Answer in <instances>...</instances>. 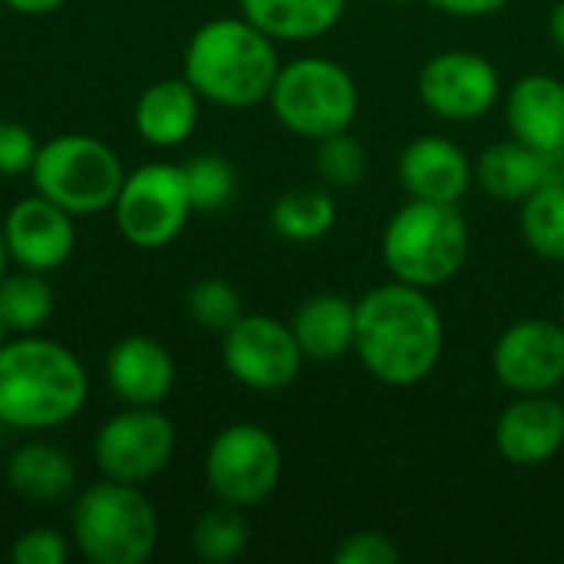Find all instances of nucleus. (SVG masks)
I'll return each mask as SVG.
<instances>
[{
    "instance_id": "obj_22",
    "label": "nucleus",
    "mask_w": 564,
    "mask_h": 564,
    "mask_svg": "<svg viewBox=\"0 0 564 564\" xmlns=\"http://www.w3.org/2000/svg\"><path fill=\"white\" fill-rule=\"evenodd\" d=\"M238 7L271 40H317L340 23L347 0H238Z\"/></svg>"
},
{
    "instance_id": "obj_29",
    "label": "nucleus",
    "mask_w": 564,
    "mask_h": 564,
    "mask_svg": "<svg viewBox=\"0 0 564 564\" xmlns=\"http://www.w3.org/2000/svg\"><path fill=\"white\" fill-rule=\"evenodd\" d=\"M314 162H317L321 178L327 185H337V188H350L367 175V152L354 135H347V129L317 139Z\"/></svg>"
},
{
    "instance_id": "obj_7",
    "label": "nucleus",
    "mask_w": 564,
    "mask_h": 564,
    "mask_svg": "<svg viewBox=\"0 0 564 564\" xmlns=\"http://www.w3.org/2000/svg\"><path fill=\"white\" fill-rule=\"evenodd\" d=\"M43 198L69 215H96L109 208L126 182L116 152L93 135H56L40 145L30 169Z\"/></svg>"
},
{
    "instance_id": "obj_26",
    "label": "nucleus",
    "mask_w": 564,
    "mask_h": 564,
    "mask_svg": "<svg viewBox=\"0 0 564 564\" xmlns=\"http://www.w3.org/2000/svg\"><path fill=\"white\" fill-rule=\"evenodd\" d=\"M53 314V288L40 278V271H20L0 278V321L7 330L30 334L46 324Z\"/></svg>"
},
{
    "instance_id": "obj_35",
    "label": "nucleus",
    "mask_w": 564,
    "mask_h": 564,
    "mask_svg": "<svg viewBox=\"0 0 564 564\" xmlns=\"http://www.w3.org/2000/svg\"><path fill=\"white\" fill-rule=\"evenodd\" d=\"M7 7L20 10V13H30V17H40V13H50L56 7H63L66 0H3Z\"/></svg>"
},
{
    "instance_id": "obj_31",
    "label": "nucleus",
    "mask_w": 564,
    "mask_h": 564,
    "mask_svg": "<svg viewBox=\"0 0 564 564\" xmlns=\"http://www.w3.org/2000/svg\"><path fill=\"white\" fill-rule=\"evenodd\" d=\"M400 549L383 532H354L334 552V564H397Z\"/></svg>"
},
{
    "instance_id": "obj_21",
    "label": "nucleus",
    "mask_w": 564,
    "mask_h": 564,
    "mask_svg": "<svg viewBox=\"0 0 564 564\" xmlns=\"http://www.w3.org/2000/svg\"><path fill=\"white\" fill-rule=\"evenodd\" d=\"M198 122V93L188 79H162L135 102V129L149 145H178Z\"/></svg>"
},
{
    "instance_id": "obj_25",
    "label": "nucleus",
    "mask_w": 564,
    "mask_h": 564,
    "mask_svg": "<svg viewBox=\"0 0 564 564\" xmlns=\"http://www.w3.org/2000/svg\"><path fill=\"white\" fill-rule=\"evenodd\" d=\"M522 238L539 258L564 261V182L552 178L522 202Z\"/></svg>"
},
{
    "instance_id": "obj_13",
    "label": "nucleus",
    "mask_w": 564,
    "mask_h": 564,
    "mask_svg": "<svg viewBox=\"0 0 564 564\" xmlns=\"http://www.w3.org/2000/svg\"><path fill=\"white\" fill-rule=\"evenodd\" d=\"M492 370L512 393H549L564 380V327L525 317L502 330L492 347Z\"/></svg>"
},
{
    "instance_id": "obj_1",
    "label": "nucleus",
    "mask_w": 564,
    "mask_h": 564,
    "mask_svg": "<svg viewBox=\"0 0 564 564\" xmlns=\"http://www.w3.org/2000/svg\"><path fill=\"white\" fill-rule=\"evenodd\" d=\"M446 344V327L440 307L423 288L390 281L367 291L357 301L354 354L387 387L423 383Z\"/></svg>"
},
{
    "instance_id": "obj_11",
    "label": "nucleus",
    "mask_w": 564,
    "mask_h": 564,
    "mask_svg": "<svg viewBox=\"0 0 564 564\" xmlns=\"http://www.w3.org/2000/svg\"><path fill=\"white\" fill-rule=\"evenodd\" d=\"M175 449V426L152 406H132L112 416L93 443L96 466L112 482H149L155 479Z\"/></svg>"
},
{
    "instance_id": "obj_16",
    "label": "nucleus",
    "mask_w": 564,
    "mask_h": 564,
    "mask_svg": "<svg viewBox=\"0 0 564 564\" xmlns=\"http://www.w3.org/2000/svg\"><path fill=\"white\" fill-rule=\"evenodd\" d=\"M473 182V162L446 135H420L400 152V185L410 198L459 205Z\"/></svg>"
},
{
    "instance_id": "obj_24",
    "label": "nucleus",
    "mask_w": 564,
    "mask_h": 564,
    "mask_svg": "<svg viewBox=\"0 0 564 564\" xmlns=\"http://www.w3.org/2000/svg\"><path fill=\"white\" fill-rule=\"evenodd\" d=\"M337 221V202L324 188H294L271 208V228L288 241H317Z\"/></svg>"
},
{
    "instance_id": "obj_34",
    "label": "nucleus",
    "mask_w": 564,
    "mask_h": 564,
    "mask_svg": "<svg viewBox=\"0 0 564 564\" xmlns=\"http://www.w3.org/2000/svg\"><path fill=\"white\" fill-rule=\"evenodd\" d=\"M430 3L449 17H489L509 7L512 0H430Z\"/></svg>"
},
{
    "instance_id": "obj_33",
    "label": "nucleus",
    "mask_w": 564,
    "mask_h": 564,
    "mask_svg": "<svg viewBox=\"0 0 564 564\" xmlns=\"http://www.w3.org/2000/svg\"><path fill=\"white\" fill-rule=\"evenodd\" d=\"M36 139L17 122H0V175H23L36 162Z\"/></svg>"
},
{
    "instance_id": "obj_10",
    "label": "nucleus",
    "mask_w": 564,
    "mask_h": 564,
    "mask_svg": "<svg viewBox=\"0 0 564 564\" xmlns=\"http://www.w3.org/2000/svg\"><path fill=\"white\" fill-rule=\"evenodd\" d=\"M221 337L225 370L248 390L274 393L297 380L304 354L291 324L264 314H241Z\"/></svg>"
},
{
    "instance_id": "obj_17",
    "label": "nucleus",
    "mask_w": 564,
    "mask_h": 564,
    "mask_svg": "<svg viewBox=\"0 0 564 564\" xmlns=\"http://www.w3.org/2000/svg\"><path fill=\"white\" fill-rule=\"evenodd\" d=\"M506 122L512 139L542 155L564 152V83L545 73L522 76L506 99Z\"/></svg>"
},
{
    "instance_id": "obj_42",
    "label": "nucleus",
    "mask_w": 564,
    "mask_h": 564,
    "mask_svg": "<svg viewBox=\"0 0 564 564\" xmlns=\"http://www.w3.org/2000/svg\"><path fill=\"white\" fill-rule=\"evenodd\" d=\"M0 7H3V0H0Z\"/></svg>"
},
{
    "instance_id": "obj_2",
    "label": "nucleus",
    "mask_w": 564,
    "mask_h": 564,
    "mask_svg": "<svg viewBox=\"0 0 564 564\" xmlns=\"http://www.w3.org/2000/svg\"><path fill=\"white\" fill-rule=\"evenodd\" d=\"M83 364L59 344L23 337L0 347V423L50 430L73 420L86 403Z\"/></svg>"
},
{
    "instance_id": "obj_41",
    "label": "nucleus",
    "mask_w": 564,
    "mask_h": 564,
    "mask_svg": "<svg viewBox=\"0 0 564 564\" xmlns=\"http://www.w3.org/2000/svg\"><path fill=\"white\" fill-rule=\"evenodd\" d=\"M0 430H3V423H0Z\"/></svg>"
},
{
    "instance_id": "obj_4",
    "label": "nucleus",
    "mask_w": 564,
    "mask_h": 564,
    "mask_svg": "<svg viewBox=\"0 0 564 564\" xmlns=\"http://www.w3.org/2000/svg\"><path fill=\"white\" fill-rule=\"evenodd\" d=\"M380 251L393 281L430 291L463 271L469 254V225L459 205L410 198L387 221Z\"/></svg>"
},
{
    "instance_id": "obj_40",
    "label": "nucleus",
    "mask_w": 564,
    "mask_h": 564,
    "mask_svg": "<svg viewBox=\"0 0 564 564\" xmlns=\"http://www.w3.org/2000/svg\"><path fill=\"white\" fill-rule=\"evenodd\" d=\"M562 317H564V288H562Z\"/></svg>"
},
{
    "instance_id": "obj_12",
    "label": "nucleus",
    "mask_w": 564,
    "mask_h": 564,
    "mask_svg": "<svg viewBox=\"0 0 564 564\" xmlns=\"http://www.w3.org/2000/svg\"><path fill=\"white\" fill-rule=\"evenodd\" d=\"M416 89L430 112L449 122H473L496 106L502 86L496 66L486 56L469 50H446L426 59Z\"/></svg>"
},
{
    "instance_id": "obj_27",
    "label": "nucleus",
    "mask_w": 564,
    "mask_h": 564,
    "mask_svg": "<svg viewBox=\"0 0 564 564\" xmlns=\"http://www.w3.org/2000/svg\"><path fill=\"white\" fill-rule=\"evenodd\" d=\"M248 539H251V529H248L241 509L221 502L218 509L205 512L195 522L192 549L205 564H228L248 549Z\"/></svg>"
},
{
    "instance_id": "obj_3",
    "label": "nucleus",
    "mask_w": 564,
    "mask_h": 564,
    "mask_svg": "<svg viewBox=\"0 0 564 564\" xmlns=\"http://www.w3.org/2000/svg\"><path fill=\"white\" fill-rule=\"evenodd\" d=\"M274 40L261 33L251 20L221 17L195 30L185 50V79L198 96L245 109L271 96L278 79Z\"/></svg>"
},
{
    "instance_id": "obj_23",
    "label": "nucleus",
    "mask_w": 564,
    "mask_h": 564,
    "mask_svg": "<svg viewBox=\"0 0 564 564\" xmlns=\"http://www.w3.org/2000/svg\"><path fill=\"white\" fill-rule=\"evenodd\" d=\"M7 486L33 502H59L76 486V469L69 456L46 443H30L17 449L7 463Z\"/></svg>"
},
{
    "instance_id": "obj_28",
    "label": "nucleus",
    "mask_w": 564,
    "mask_h": 564,
    "mask_svg": "<svg viewBox=\"0 0 564 564\" xmlns=\"http://www.w3.org/2000/svg\"><path fill=\"white\" fill-rule=\"evenodd\" d=\"M185 185L195 212H218L231 202L235 195V169L221 155H195L185 169Z\"/></svg>"
},
{
    "instance_id": "obj_36",
    "label": "nucleus",
    "mask_w": 564,
    "mask_h": 564,
    "mask_svg": "<svg viewBox=\"0 0 564 564\" xmlns=\"http://www.w3.org/2000/svg\"><path fill=\"white\" fill-rule=\"evenodd\" d=\"M549 33H552V40H555V46L564 50V0H558L555 7H552V17H549Z\"/></svg>"
},
{
    "instance_id": "obj_38",
    "label": "nucleus",
    "mask_w": 564,
    "mask_h": 564,
    "mask_svg": "<svg viewBox=\"0 0 564 564\" xmlns=\"http://www.w3.org/2000/svg\"><path fill=\"white\" fill-rule=\"evenodd\" d=\"M3 334H7V327H3V321H0V347H3Z\"/></svg>"
},
{
    "instance_id": "obj_30",
    "label": "nucleus",
    "mask_w": 564,
    "mask_h": 564,
    "mask_svg": "<svg viewBox=\"0 0 564 564\" xmlns=\"http://www.w3.org/2000/svg\"><path fill=\"white\" fill-rule=\"evenodd\" d=\"M188 314L198 327L225 334L241 317V297L228 281L208 278L188 291Z\"/></svg>"
},
{
    "instance_id": "obj_6",
    "label": "nucleus",
    "mask_w": 564,
    "mask_h": 564,
    "mask_svg": "<svg viewBox=\"0 0 564 564\" xmlns=\"http://www.w3.org/2000/svg\"><path fill=\"white\" fill-rule=\"evenodd\" d=\"M268 99L284 129L317 142L350 129L357 119L360 89L340 63L327 56H304L278 69Z\"/></svg>"
},
{
    "instance_id": "obj_39",
    "label": "nucleus",
    "mask_w": 564,
    "mask_h": 564,
    "mask_svg": "<svg viewBox=\"0 0 564 564\" xmlns=\"http://www.w3.org/2000/svg\"><path fill=\"white\" fill-rule=\"evenodd\" d=\"M390 3H410V0H390Z\"/></svg>"
},
{
    "instance_id": "obj_18",
    "label": "nucleus",
    "mask_w": 564,
    "mask_h": 564,
    "mask_svg": "<svg viewBox=\"0 0 564 564\" xmlns=\"http://www.w3.org/2000/svg\"><path fill=\"white\" fill-rule=\"evenodd\" d=\"M112 393L129 406H155L175 383V364L169 350L149 337H126L106 360Z\"/></svg>"
},
{
    "instance_id": "obj_19",
    "label": "nucleus",
    "mask_w": 564,
    "mask_h": 564,
    "mask_svg": "<svg viewBox=\"0 0 564 564\" xmlns=\"http://www.w3.org/2000/svg\"><path fill=\"white\" fill-rule=\"evenodd\" d=\"M473 175L496 202H525L539 185L552 182V155H542L519 139L492 142L476 159Z\"/></svg>"
},
{
    "instance_id": "obj_15",
    "label": "nucleus",
    "mask_w": 564,
    "mask_h": 564,
    "mask_svg": "<svg viewBox=\"0 0 564 564\" xmlns=\"http://www.w3.org/2000/svg\"><path fill=\"white\" fill-rule=\"evenodd\" d=\"M3 238L10 258L26 271H53L59 268L76 245V228L69 212L53 205L50 198H23L10 208L3 221Z\"/></svg>"
},
{
    "instance_id": "obj_8",
    "label": "nucleus",
    "mask_w": 564,
    "mask_h": 564,
    "mask_svg": "<svg viewBox=\"0 0 564 564\" xmlns=\"http://www.w3.org/2000/svg\"><path fill=\"white\" fill-rule=\"evenodd\" d=\"M112 208H116V225L129 245L165 248L169 241L178 238L192 212L185 172L165 162L142 165L122 182Z\"/></svg>"
},
{
    "instance_id": "obj_32",
    "label": "nucleus",
    "mask_w": 564,
    "mask_h": 564,
    "mask_svg": "<svg viewBox=\"0 0 564 564\" xmlns=\"http://www.w3.org/2000/svg\"><path fill=\"white\" fill-rule=\"evenodd\" d=\"M66 555H69L66 539L53 529H30L10 549L13 564H63Z\"/></svg>"
},
{
    "instance_id": "obj_9",
    "label": "nucleus",
    "mask_w": 564,
    "mask_h": 564,
    "mask_svg": "<svg viewBox=\"0 0 564 564\" xmlns=\"http://www.w3.org/2000/svg\"><path fill=\"white\" fill-rule=\"evenodd\" d=\"M205 476L221 502L251 509L278 489L281 446L268 430L254 423H235L212 440Z\"/></svg>"
},
{
    "instance_id": "obj_14",
    "label": "nucleus",
    "mask_w": 564,
    "mask_h": 564,
    "mask_svg": "<svg viewBox=\"0 0 564 564\" xmlns=\"http://www.w3.org/2000/svg\"><path fill=\"white\" fill-rule=\"evenodd\" d=\"M564 446V403L549 393H519L496 420V449L506 463L532 469L555 459Z\"/></svg>"
},
{
    "instance_id": "obj_5",
    "label": "nucleus",
    "mask_w": 564,
    "mask_h": 564,
    "mask_svg": "<svg viewBox=\"0 0 564 564\" xmlns=\"http://www.w3.org/2000/svg\"><path fill=\"white\" fill-rule=\"evenodd\" d=\"M73 535L93 564H142L159 542L152 502L129 482H99L76 499Z\"/></svg>"
},
{
    "instance_id": "obj_37",
    "label": "nucleus",
    "mask_w": 564,
    "mask_h": 564,
    "mask_svg": "<svg viewBox=\"0 0 564 564\" xmlns=\"http://www.w3.org/2000/svg\"><path fill=\"white\" fill-rule=\"evenodd\" d=\"M7 258H10V248H7V238H3V231H0V278L7 274Z\"/></svg>"
},
{
    "instance_id": "obj_20",
    "label": "nucleus",
    "mask_w": 564,
    "mask_h": 564,
    "mask_svg": "<svg viewBox=\"0 0 564 564\" xmlns=\"http://www.w3.org/2000/svg\"><path fill=\"white\" fill-rule=\"evenodd\" d=\"M291 330L307 360L317 364L340 360L354 350L357 304L347 301L344 294H314L297 307Z\"/></svg>"
}]
</instances>
